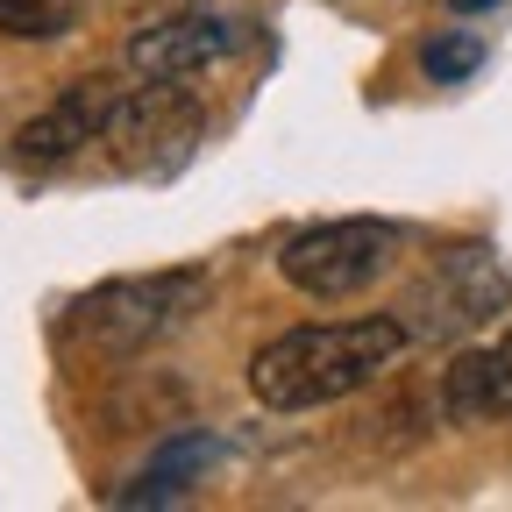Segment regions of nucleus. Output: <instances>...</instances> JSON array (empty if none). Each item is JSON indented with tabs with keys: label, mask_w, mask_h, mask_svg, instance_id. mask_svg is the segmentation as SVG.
Returning a JSON list of instances; mask_svg holds the SVG:
<instances>
[{
	"label": "nucleus",
	"mask_w": 512,
	"mask_h": 512,
	"mask_svg": "<svg viewBox=\"0 0 512 512\" xmlns=\"http://www.w3.org/2000/svg\"><path fill=\"white\" fill-rule=\"evenodd\" d=\"M413 328L392 313H370V320H328V328H285L278 342H264L249 356V392L264 399L271 413H313V406H335L363 384H377L406 356Z\"/></svg>",
	"instance_id": "obj_1"
},
{
	"label": "nucleus",
	"mask_w": 512,
	"mask_h": 512,
	"mask_svg": "<svg viewBox=\"0 0 512 512\" xmlns=\"http://www.w3.org/2000/svg\"><path fill=\"white\" fill-rule=\"evenodd\" d=\"M214 299V278L207 271H150V278H107L93 285L72 320H64V335L93 356H143L157 342H171L192 313Z\"/></svg>",
	"instance_id": "obj_2"
},
{
	"label": "nucleus",
	"mask_w": 512,
	"mask_h": 512,
	"mask_svg": "<svg viewBox=\"0 0 512 512\" xmlns=\"http://www.w3.org/2000/svg\"><path fill=\"white\" fill-rule=\"evenodd\" d=\"M392 264H399V228L392 221H370V214L313 221V228H299L278 249V278L292 292H306V299H356Z\"/></svg>",
	"instance_id": "obj_3"
},
{
	"label": "nucleus",
	"mask_w": 512,
	"mask_h": 512,
	"mask_svg": "<svg viewBox=\"0 0 512 512\" xmlns=\"http://www.w3.org/2000/svg\"><path fill=\"white\" fill-rule=\"evenodd\" d=\"M505 299H512V278L498 271V256L477 249V242H463V249H441L434 256V271L406 299V313H413L406 328L427 335V342H463V335L491 328V320L505 313Z\"/></svg>",
	"instance_id": "obj_4"
},
{
	"label": "nucleus",
	"mask_w": 512,
	"mask_h": 512,
	"mask_svg": "<svg viewBox=\"0 0 512 512\" xmlns=\"http://www.w3.org/2000/svg\"><path fill=\"white\" fill-rule=\"evenodd\" d=\"M192 136H200V100L185 93V79H143L128 86L114 121H107V143L121 150L128 171H171Z\"/></svg>",
	"instance_id": "obj_5"
},
{
	"label": "nucleus",
	"mask_w": 512,
	"mask_h": 512,
	"mask_svg": "<svg viewBox=\"0 0 512 512\" xmlns=\"http://www.w3.org/2000/svg\"><path fill=\"white\" fill-rule=\"evenodd\" d=\"M121 79H72L43 114H29L22 128H15V164H72L79 150H93V143H107V121H114V107H121Z\"/></svg>",
	"instance_id": "obj_6"
},
{
	"label": "nucleus",
	"mask_w": 512,
	"mask_h": 512,
	"mask_svg": "<svg viewBox=\"0 0 512 512\" xmlns=\"http://www.w3.org/2000/svg\"><path fill=\"white\" fill-rule=\"evenodd\" d=\"M228 50H235V22H221L207 8H171V15L136 22V36H128V72L136 79H192V72H207V64H221Z\"/></svg>",
	"instance_id": "obj_7"
},
{
	"label": "nucleus",
	"mask_w": 512,
	"mask_h": 512,
	"mask_svg": "<svg viewBox=\"0 0 512 512\" xmlns=\"http://www.w3.org/2000/svg\"><path fill=\"white\" fill-rule=\"evenodd\" d=\"M441 413L456 427L512 420V335L477 342V349H463L456 363L441 370Z\"/></svg>",
	"instance_id": "obj_8"
},
{
	"label": "nucleus",
	"mask_w": 512,
	"mask_h": 512,
	"mask_svg": "<svg viewBox=\"0 0 512 512\" xmlns=\"http://www.w3.org/2000/svg\"><path fill=\"white\" fill-rule=\"evenodd\" d=\"M207 456H214V441H207V434H178V441H164L157 456L143 463V477L114 491V505H171L192 477H200Z\"/></svg>",
	"instance_id": "obj_9"
},
{
	"label": "nucleus",
	"mask_w": 512,
	"mask_h": 512,
	"mask_svg": "<svg viewBox=\"0 0 512 512\" xmlns=\"http://www.w3.org/2000/svg\"><path fill=\"white\" fill-rule=\"evenodd\" d=\"M86 22V0H0V36L15 43H57Z\"/></svg>",
	"instance_id": "obj_10"
},
{
	"label": "nucleus",
	"mask_w": 512,
	"mask_h": 512,
	"mask_svg": "<svg viewBox=\"0 0 512 512\" xmlns=\"http://www.w3.org/2000/svg\"><path fill=\"white\" fill-rule=\"evenodd\" d=\"M477 64H484V43H477V36H463V29H448V36H427V43H420V72H427L434 86L470 79Z\"/></svg>",
	"instance_id": "obj_11"
},
{
	"label": "nucleus",
	"mask_w": 512,
	"mask_h": 512,
	"mask_svg": "<svg viewBox=\"0 0 512 512\" xmlns=\"http://www.w3.org/2000/svg\"><path fill=\"white\" fill-rule=\"evenodd\" d=\"M456 8H463V15H477V8H498V0H456Z\"/></svg>",
	"instance_id": "obj_12"
}]
</instances>
